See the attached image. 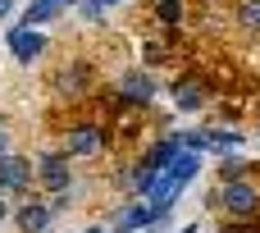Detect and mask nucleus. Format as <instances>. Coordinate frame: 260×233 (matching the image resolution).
<instances>
[{"label": "nucleus", "instance_id": "1", "mask_svg": "<svg viewBox=\"0 0 260 233\" xmlns=\"http://www.w3.org/2000/svg\"><path fill=\"white\" fill-rule=\"evenodd\" d=\"M224 206L233 211V215H251L260 206V192L251 188V183H242V179H233L229 188H224Z\"/></svg>", "mask_w": 260, "mask_h": 233}, {"label": "nucleus", "instance_id": "2", "mask_svg": "<svg viewBox=\"0 0 260 233\" xmlns=\"http://www.w3.org/2000/svg\"><path fill=\"white\" fill-rule=\"evenodd\" d=\"M37 174H41V183H46L50 192H64V188H69V165H64V156H41Z\"/></svg>", "mask_w": 260, "mask_h": 233}, {"label": "nucleus", "instance_id": "3", "mask_svg": "<svg viewBox=\"0 0 260 233\" xmlns=\"http://www.w3.org/2000/svg\"><path fill=\"white\" fill-rule=\"evenodd\" d=\"M27 179H32V169H27L23 156H5L0 160V188H27Z\"/></svg>", "mask_w": 260, "mask_h": 233}, {"label": "nucleus", "instance_id": "4", "mask_svg": "<svg viewBox=\"0 0 260 233\" xmlns=\"http://www.w3.org/2000/svg\"><path fill=\"white\" fill-rule=\"evenodd\" d=\"M9 50H14L18 60H37V55L46 50V41H41L37 32H23V27H18V32H9Z\"/></svg>", "mask_w": 260, "mask_h": 233}, {"label": "nucleus", "instance_id": "5", "mask_svg": "<svg viewBox=\"0 0 260 233\" xmlns=\"http://www.w3.org/2000/svg\"><path fill=\"white\" fill-rule=\"evenodd\" d=\"M14 224H18L23 233H46V224H50V206H41V201H37V206H23Z\"/></svg>", "mask_w": 260, "mask_h": 233}, {"label": "nucleus", "instance_id": "6", "mask_svg": "<svg viewBox=\"0 0 260 233\" xmlns=\"http://www.w3.org/2000/svg\"><path fill=\"white\" fill-rule=\"evenodd\" d=\"M119 92H123V96H133V101H146V96H151V78H146V73H123Z\"/></svg>", "mask_w": 260, "mask_h": 233}, {"label": "nucleus", "instance_id": "7", "mask_svg": "<svg viewBox=\"0 0 260 233\" xmlns=\"http://www.w3.org/2000/svg\"><path fill=\"white\" fill-rule=\"evenodd\" d=\"M96 147H101V133H96V128H73V133H69V151H78V156L87 151V156H91Z\"/></svg>", "mask_w": 260, "mask_h": 233}, {"label": "nucleus", "instance_id": "8", "mask_svg": "<svg viewBox=\"0 0 260 233\" xmlns=\"http://www.w3.org/2000/svg\"><path fill=\"white\" fill-rule=\"evenodd\" d=\"M151 220V211H142V206H123L119 215H114V229H137V224H146Z\"/></svg>", "mask_w": 260, "mask_h": 233}, {"label": "nucleus", "instance_id": "9", "mask_svg": "<svg viewBox=\"0 0 260 233\" xmlns=\"http://www.w3.org/2000/svg\"><path fill=\"white\" fill-rule=\"evenodd\" d=\"M46 18H55V0H37L27 9V23H46Z\"/></svg>", "mask_w": 260, "mask_h": 233}, {"label": "nucleus", "instance_id": "10", "mask_svg": "<svg viewBox=\"0 0 260 233\" xmlns=\"http://www.w3.org/2000/svg\"><path fill=\"white\" fill-rule=\"evenodd\" d=\"M178 105H183V110L201 105V87H197V82H183V87H178Z\"/></svg>", "mask_w": 260, "mask_h": 233}, {"label": "nucleus", "instance_id": "11", "mask_svg": "<svg viewBox=\"0 0 260 233\" xmlns=\"http://www.w3.org/2000/svg\"><path fill=\"white\" fill-rule=\"evenodd\" d=\"M238 14H242V23H247V27H260V0H242V9H238Z\"/></svg>", "mask_w": 260, "mask_h": 233}, {"label": "nucleus", "instance_id": "12", "mask_svg": "<svg viewBox=\"0 0 260 233\" xmlns=\"http://www.w3.org/2000/svg\"><path fill=\"white\" fill-rule=\"evenodd\" d=\"M160 18L174 23V18H178V0H165V5H160Z\"/></svg>", "mask_w": 260, "mask_h": 233}, {"label": "nucleus", "instance_id": "13", "mask_svg": "<svg viewBox=\"0 0 260 233\" xmlns=\"http://www.w3.org/2000/svg\"><path fill=\"white\" fill-rule=\"evenodd\" d=\"M9 9H14V0H0V18H5V14H9Z\"/></svg>", "mask_w": 260, "mask_h": 233}, {"label": "nucleus", "instance_id": "14", "mask_svg": "<svg viewBox=\"0 0 260 233\" xmlns=\"http://www.w3.org/2000/svg\"><path fill=\"white\" fill-rule=\"evenodd\" d=\"M91 5H119V0H91Z\"/></svg>", "mask_w": 260, "mask_h": 233}, {"label": "nucleus", "instance_id": "15", "mask_svg": "<svg viewBox=\"0 0 260 233\" xmlns=\"http://www.w3.org/2000/svg\"><path fill=\"white\" fill-rule=\"evenodd\" d=\"M0 215H5V201H0Z\"/></svg>", "mask_w": 260, "mask_h": 233}, {"label": "nucleus", "instance_id": "16", "mask_svg": "<svg viewBox=\"0 0 260 233\" xmlns=\"http://www.w3.org/2000/svg\"><path fill=\"white\" fill-rule=\"evenodd\" d=\"M91 233H105V229H91Z\"/></svg>", "mask_w": 260, "mask_h": 233}, {"label": "nucleus", "instance_id": "17", "mask_svg": "<svg viewBox=\"0 0 260 233\" xmlns=\"http://www.w3.org/2000/svg\"><path fill=\"white\" fill-rule=\"evenodd\" d=\"M183 233H197V229H183Z\"/></svg>", "mask_w": 260, "mask_h": 233}]
</instances>
